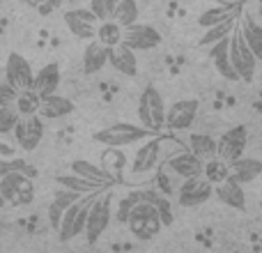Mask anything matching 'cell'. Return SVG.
<instances>
[{"instance_id": "obj_21", "label": "cell", "mask_w": 262, "mask_h": 253, "mask_svg": "<svg viewBox=\"0 0 262 253\" xmlns=\"http://www.w3.org/2000/svg\"><path fill=\"white\" fill-rule=\"evenodd\" d=\"M108 65L122 76L134 78L138 74V55L122 44L115 46V49H108Z\"/></svg>"}, {"instance_id": "obj_35", "label": "cell", "mask_w": 262, "mask_h": 253, "mask_svg": "<svg viewBox=\"0 0 262 253\" xmlns=\"http://www.w3.org/2000/svg\"><path fill=\"white\" fill-rule=\"evenodd\" d=\"M39 101L41 99L32 90L18 92L16 101H14V111L18 113V118H32V115H37V111H39Z\"/></svg>"}, {"instance_id": "obj_42", "label": "cell", "mask_w": 262, "mask_h": 253, "mask_svg": "<svg viewBox=\"0 0 262 253\" xmlns=\"http://www.w3.org/2000/svg\"><path fill=\"white\" fill-rule=\"evenodd\" d=\"M55 7H58L55 3H53V5H39V12H41V14H49V12H53Z\"/></svg>"}, {"instance_id": "obj_33", "label": "cell", "mask_w": 262, "mask_h": 253, "mask_svg": "<svg viewBox=\"0 0 262 253\" xmlns=\"http://www.w3.org/2000/svg\"><path fill=\"white\" fill-rule=\"evenodd\" d=\"M203 177L209 182L212 186H219L221 182H226L230 177V166L221 159H212V161H205L203 163Z\"/></svg>"}, {"instance_id": "obj_10", "label": "cell", "mask_w": 262, "mask_h": 253, "mask_svg": "<svg viewBox=\"0 0 262 253\" xmlns=\"http://www.w3.org/2000/svg\"><path fill=\"white\" fill-rule=\"evenodd\" d=\"M5 78H7V86L16 92H28L32 90V78H35V69L32 65L23 58L21 53H9L7 62H5Z\"/></svg>"}, {"instance_id": "obj_2", "label": "cell", "mask_w": 262, "mask_h": 253, "mask_svg": "<svg viewBox=\"0 0 262 253\" xmlns=\"http://www.w3.org/2000/svg\"><path fill=\"white\" fill-rule=\"evenodd\" d=\"M154 134H149L147 129L138 124H129V122H115L111 126H104V129L95 131L92 134V140L95 143H101L108 150H120V147H129V145H140L143 140L152 138Z\"/></svg>"}, {"instance_id": "obj_16", "label": "cell", "mask_w": 262, "mask_h": 253, "mask_svg": "<svg viewBox=\"0 0 262 253\" xmlns=\"http://www.w3.org/2000/svg\"><path fill=\"white\" fill-rule=\"evenodd\" d=\"M166 171L182 180H195V177H203V161L195 159L189 150H180L172 157H168Z\"/></svg>"}, {"instance_id": "obj_38", "label": "cell", "mask_w": 262, "mask_h": 253, "mask_svg": "<svg viewBox=\"0 0 262 253\" xmlns=\"http://www.w3.org/2000/svg\"><path fill=\"white\" fill-rule=\"evenodd\" d=\"M88 9H90V14L97 18V21H111V16H113L115 12V0H92L90 5H88Z\"/></svg>"}, {"instance_id": "obj_32", "label": "cell", "mask_w": 262, "mask_h": 253, "mask_svg": "<svg viewBox=\"0 0 262 253\" xmlns=\"http://www.w3.org/2000/svg\"><path fill=\"white\" fill-rule=\"evenodd\" d=\"M97 41H99L104 49H115V46L122 44V28L115 26L113 21H104L97 26Z\"/></svg>"}, {"instance_id": "obj_45", "label": "cell", "mask_w": 262, "mask_h": 253, "mask_svg": "<svg viewBox=\"0 0 262 253\" xmlns=\"http://www.w3.org/2000/svg\"><path fill=\"white\" fill-rule=\"evenodd\" d=\"M5 207V200H3V196H0V209H3Z\"/></svg>"}, {"instance_id": "obj_39", "label": "cell", "mask_w": 262, "mask_h": 253, "mask_svg": "<svg viewBox=\"0 0 262 253\" xmlns=\"http://www.w3.org/2000/svg\"><path fill=\"white\" fill-rule=\"evenodd\" d=\"M83 196H78V194H74V191H67V189H58L55 191V196H53V205H58L62 212H67L72 205H76L78 200H81Z\"/></svg>"}, {"instance_id": "obj_19", "label": "cell", "mask_w": 262, "mask_h": 253, "mask_svg": "<svg viewBox=\"0 0 262 253\" xmlns=\"http://www.w3.org/2000/svg\"><path fill=\"white\" fill-rule=\"evenodd\" d=\"M76 111L72 99L62 95H51V97H44L39 101V111H37V118L39 120H60V118H67Z\"/></svg>"}, {"instance_id": "obj_1", "label": "cell", "mask_w": 262, "mask_h": 253, "mask_svg": "<svg viewBox=\"0 0 262 253\" xmlns=\"http://www.w3.org/2000/svg\"><path fill=\"white\" fill-rule=\"evenodd\" d=\"M111 221H113V194L108 191H101L92 198L90 209H88V221H85V242L90 246H95L101 240L106 230H108Z\"/></svg>"}, {"instance_id": "obj_7", "label": "cell", "mask_w": 262, "mask_h": 253, "mask_svg": "<svg viewBox=\"0 0 262 253\" xmlns=\"http://www.w3.org/2000/svg\"><path fill=\"white\" fill-rule=\"evenodd\" d=\"M95 196H83L76 205H72V207L62 214V221H60V228H58L60 242H72L74 237L83 235L85 221H88V209H90V203Z\"/></svg>"}, {"instance_id": "obj_43", "label": "cell", "mask_w": 262, "mask_h": 253, "mask_svg": "<svg viewBox=\"0 0 262 253\" xmlns=\"http://www.w3.org/2000/svg\"><path fill=\"white\" fill-rule=\"evenodd\" d=\"M253 111H255L258 115H262V97H258V99L253 101Z\"/></svg>"}, {"instance_id": "obj_24", "label": "cell", "mask_w": 262, "mask_h": 253, "mask_svg": "<svg viewBox=\"0 0 262 253\" xmlns=\"http://www.w3.org/2000/svg\"><path fill=\"white\" fill-rule=\"evenodd\" d=\"M106 65H108V49H104L97 39L88 41L85 51H83V72L92 76V74L101 72Z\"/></svg>"}, {"instance_id": "obj_14", "label": "cell", "mask_w": 262, "mask_h": 253, "mask_svg": "<svg viewBox=\"0 0 262 253\" xmlns=\"http://www.w3.org/2000/svg\"><path fill=\"white\" fill-rule=\"evenodd\" d=\"M12 134L18 147L26 150V152H32L41 143V138H44V120H39L37 115H32V118H18Z\"/></svg>"}, {"instance_id": "obj_15", "label": "cell", "mask_w": 262, "mask_h": 253, "mask_svg": "<svg viewBox=\"0 0 262 253\" xmlns=\"http://www.w3.org/2000/svg\"><path fill=\"white\" fill-rule=\"evenodd\" d=\"M64 23H67L69 32L78 39L85 41H95L97 37V18L90 14L88 7H76V9H67L64 12Z\"/></svg>"}, {"instance_id": "obj_13", "label": "cell", "mask_w": 262, "mask_h": 253, "mask_svg": "<svg viewBox=\"0 0 262 253\" xmlns=\"http://www.w3.org/2000/svg\"><path fill=\"white\" fill-rule=\"evenodd\" d=\"M198 99H180L172 106H166V124L163 129L170 131H184L193 124L198 115Z\"/></svg>"}, {"instance_id": "obj_40", "label": "cell", "mask_w": 262, "mask_h": 253, "mask_svg": "<svg viewBox=\"0 0 262 253\" xmlns=\"http://www.w3.org/2000/svg\"><path fill=\"white\" fill-rule=\"evenodd\" d=\"M18 122V113L14 109H0V136H7L14 131Z\"/></svg>"}, {"instance_id": "obj_3", "label": "cell", "mask_w": 262, "mask_h": 253, "mask_svg": "<svg viewBox=\"0 0 262 253\" xmlns=\"http://www.w3.org/2000/svg\"><path fill=\"white\" fill-rule=\"evenodd\" d=\"M136 113H138V120H140L143 129L159 136V131L166 124V101H163L161 92H159L152 83H147V86L143 88V92H140L138 111H136Z\"/></svg>"}, {"instance_id": "obj_17", "label": "cell", "mask_w": 262, "mask_h": 253, "mask_svg": "<svg viewBox=\"0 0 262 253\" xmlns=\"http://www.w3.org/2000/svg\"><path fill=\"white\" fill-rule=\"evenodd\" d=\"M58 86H60V65L58 62H49L35 72L32 78V92H35L39 99L51 95H58Z\"/></svg>"}, {"instance_id": "obj_44", "label": "cell", "mask_w": 262, "mask_h": 253, "mask_svg": "<svg viewBox=\"0 0 262 253\" xmlns=\"http://www.w3.org/2000/svg\"><path fill=\"white\" fill-rule=\"evenodd\" d=\"M258 16H260V18H262V3H260V5H258Z\"/></svg>"}, {"instance_id": "obj_22", "label": "cell", "mask_w": 262, "mask_h": 253, "mask_svg": "<svg viewBox=\"0 0 262 253\" xmlns=\"http://www.w3.org/2000/svg\"><path fill=\"white\" fill-rule=\"evenodd\" d=\"M214 196L221 200L223 205L232 209H246V194H244V186H239L235 180L228 177L226 182H221L219 186H214Z\"/></svg>"}, {"instance_id": "obj_5", "label": "cell", "mask_w": 262, "mask_h": 253, "mask_svg": "<svg viewBox=\"0 0 262 253\" xmlns=\"http://www.w3.org/2000/svg\"><path fill=\"white\" fill-rule=\"evenodd\" d=\"M228 58H230V65L239 81H244V83L253 81L255 72H258V60H255V55L249 51L239 28H235L232 35L228 37Z\"/></svg>"}, {"instance_id": "obj_8", "label": "cell", "mask_w": 262, "mask_h": 253, "mask_svg": "<svg viewBox=\"0 0 262 253\" xmlns=\"http://www.w3.org/2000/svg\"><path fill=\"white\" fill-rule=\"evenodd\" d=\"M246 145H249V129L244 124H235L216 140V157L230 166L232 161L244 157Z\"/></svg>"}, {"instance_id": "obj_28", "label": "cell", "mask_w": 262, "mask_h": 253, "mask_svg": "<svg viewBox=\"0 0 262 253\" xmlns=\"http://www.w3.org/2000/svg\"><path fill=\"white\" fill-rule=\"evenodd\" d=\"M143 191V203L152 205L154 209H157L159 214V221H161V226H170L172 223V203L170 198H166V196H161L157 189H140Z\"/></svg>"}, {"instance_id": "obj_23", "label": "cell", "mask_w": 262, "mask_h": 253, "mask_svg": "<svg viewBox=\"0 0 262 253\" xmlns=\"http://www.w3.org/2000/svg\"><path fill=\"white\" fill-rule=\"evenodd\" d=\"M237 28H239V32H242V37H244L249 51L255 55L258 62H262V26L255 21V18L242 16V21H239Z\"/></svg>"}, {"instance_id": "obj_41", "label": "cell", "mask_w": 262, "mask_h": 253, "mask_svg": "<svg viewBox=\"0 0 262 253\" xmlns=\"http://www.w3.org/2000/svg\"><path fill=\"white\" fill-rule=\"evenodd\" d=\"M16 97H18L16 90H12L7 83H0V109H14Z\"/></svg>"}, {"instance_id": "obj_27", "label": "cell", "mask_w": 262, "mask_h": 253, "mask_svg": "<svg viewBox=\"0 0 262 253\" xmlns=\"http://www.w3.org/2000/svg\"><path fill=\"white\" fill-rule=\"evenodd\" d=\"M239 12H242V5H216V7H209L200 14L198 26H203L205 30H209V28L228 21L230 16H235V14H239Z\"/></svg>"}, {"instance_id": "obj_46", "label": "cell", "mask_w": 262, "mask_h": 253, "mask_svg": "<svg viewBox=\"0 0 262 253\" xmlns=\"http://www.w3.org/2000/svg\"><path fill=\"white\" fill-rule=\"evenodd\" d=\"M232 253H239V251H232Z\"/></svg>"}, {"instance_id": "obj_31", "label": "cell", "mask_w": 262, "mask_h": 253, "mask_svg": "<svg viewBox=\"0 0 262 253\" xmlns=\"http://www.w3.org/2000/svg\"><path fill=\"white\" fill-rule=\"evenodd\" d=\"M237 16H239V14H235V16H230L228 21H223V23H219V26L205 30V35L198 39V46H214V44H219V41L228 39V37L232 35V30L237 28Z\"/></svg>"}, {"instance_id": "obj_9", "label": "cell", "mask_w": 262, "mask_h": 253, "mask_svg": "<svg viewBox=\"0 0 262 253\" xmlns=\"http://www.w3.org/2000/svg\"><path fill=\"white\" fill-rule=\"evenodd\" d=\"M0 196H3L5 205H30L35 200V184L32 180L21 175H0Z\"/></svg>"}, {"instance_id": "obj_6", "label": "cell", "mask_w": 262, "mask_h": 253, "mask_svg": "<svg viewBox=\"0 0 262 253\" xmlns=\"http://www.w3.org/2000/svg\"><path fill=\"white\" fill-rule=\"evenodd\" d=\"M124 226L129 228V233L140 242H149L161 233V221H159V214L152 205L147 203H138L134 209H131L129 219Z\"/></svg>"}, {"instance_id": "obj_30", "label": "cell", "mask_w": 262, "mask_h": 253, "mask_svg": "<svg viewBox=\"0 0 262 253\" xmlns=\"http://www.w3.org/2000/svg\"><path fill=\"white\" fill-rule=\"evenodd\" d=\"M138 18H140V9L134 0H120V3H115V12H113V16H111V21H113L115 26H120L124 30V28L136 26Z\"/></svg>"}, {"instance_id": "obj_36", "label": "cell", "mask_w": 262, "mask_h": 253, "mask_svg": "<svg viewBox=\"0 0 262 253\" xmlns=\"http://www.w3.org/2000/svg\"><path fill=\"white\" fill-rule=\"evenodd\" d=\"M138 203H143V191H140V189L129 191V194L118 203V207H115V214H113L115 223H122V226H124V223H127V219H129V214H131V209H134Z\"/></svg>"}, {"instance_id": "obj_20", "label": "cell", "mask_w": 262, "mask_h": 253, "mask_svg": "<svg viewBox=\"0 0 262 253\" xmlns=\"http://www.w3.org/2000/svg\"><path fill=\"white\" fill-rule=\"evenodd\" d=\"M262 175V161L255 157H242L230 163V180H235L239 186L251 184Z\"/></svg>"}, {"instance_id": "obj_25", "label": "cell", "mask_w": 262, "mask_h": 253, "mask_svg": "<svg viewBox=\"0 0 262 253\" xmlns=\"http://www.w3.org/2000/svg\"><path fill=\"white\" fill-rule=\"evenodd\" d=\"M209 58H212L216 72L221 74L226 81H230V83L239 81V78H237V74H235V69H232V65H230V58H228V39H223V41H219V44L209 46Z\"/></svg>"}, {"instance_id": "obj_18", "label": "cell", "mask_w": 262, "mask_h": 253, "mask_svg": "<svg viewBox=\"0 0 262 253\" xmlns=\"http://www.w3.org/2000/svg\"><path fill=\"white\" fill-rule=\"evenodd\" d=\"M72 175L81 177V180H88V182H95V184L106 186V189H111V186L115 184V177L111 175L104 166H97V163L88 161V159H74Z\"/></svg>"}, {"instance_id": "obj_4", "label": "cell", "mask_w": 262, "mask_h": 253, "mask_svg": "<svg viewBox=\"0 0 262 253\" xmlns=\"http://www.w3.org/2000/svg\"><path fill=\"white\" fill-rule=\"evenodd\" d=\"M163 145H166V140H163L161 136H152V138L143 140V143L136 147L131 166H129L131 180H145L147 175L157 173V168L161 166Z\"/></svg>"}, {"instance_id": "obj_34", "label": "cell", "mask_w": 262, "mask_h": 253, "mask_svg": "<svg viewBox=\"0 0 262 253\" xmlns=\"http://www.w3.org/2000/svg\"><path fill=\"white\" fill-rule=\"evenodd\" d=\"M0 175H21L28 180L37 177V168L28 163L26 159H3L0 161Z\"/></svg>"}, {"instance_id": "obj_47", "label": "cell", "mask_w": 262, "mask_h": 253, "mask_svg": "<svg viewBox=\"0 0 262 253\" xmlns=\"http://www.w3.org/2000/svg\"><path fill=\"white\" fill-rule=\"evenodd\" d=\"M260 97H262V90H260Z\"/></svg>"}, {"instance_id": "obj_26", "label": "cell", "mask_w": 262, "mask_h": 253, "mask_svg": "<svg viewBox=\"0 0 262 253\" xmlns=\"http://www.w3.org/2000/svg\"><path fill=\"white\" fill-rule=\"evenodd\" d=\"M189 152L200 161H212L216 159V138L209 134H191L189 136Z\"/></svg>"}, {"instance_id": "obj_37", "label": "cell", "mask_w": 262, "mask_h": 253, "mask_svg": "<svg viewBox=\"0 0 262 253\" xmlns=\"http://www.w3.org/2000/svg\"><path fill=\"white\" fill-rule=\"evenodd\" d=\"M152 189H157L161 196H166V198H170L172 194H175V184H172V177H170V173L166 171V168H161L159 166L157 168V173H154V180H152Z\"/></svg>"}, {"instance_id": "obj_29", "label": "cell", "mask_w": 262, "mask_h": 253, "mask_svg": "<svg viewBox=\"0 0 262 253\" xmlns=\"http://www.w3.org/2000/svg\"><path fill=\"white\" fill-rule=\"evenodd\" d=\"M55 182L60 184V189H67V191H74L78 196H95V194H101V191H108L106 186H99L95 182H88V180H81L76 175H58Z\"/></svg>"}, {"instance_id": "obj_11", "label": "cell", "mask_w": 262, "mask_h": 253, "mask_svg": "<svg viewBox=\"0 0 262 253\" xmlns=\"http://www.w3.org/2000/svg\"><path fill=\"white\" fill-rule=\"evenodd\" d=\"M159 44H161V35H159V30L152 26L136 23V26L122 30V46H127L134 53H138V51H149Z\"/></svg>"}, {"instance_id": "obj_12", "label": "cell", "mask_w": 262, "mask_h": 253, "mask_svg": "<svg viewBox=\"0 0 262 253\" xmlns=\"http://www.w3.org/2000/svg\"><path fill=\"white\" fill-rule=\"evenodd\" d=\"M214 196V186L209 184L205 177H195V180H184L177 189V203L182 207H200Z\"/></svg>"}]
</instances>
